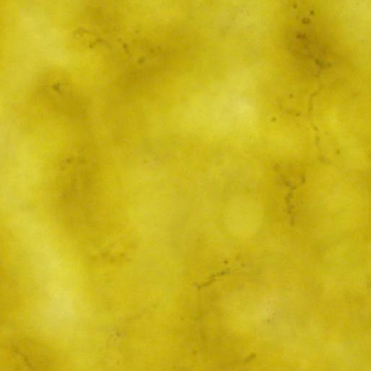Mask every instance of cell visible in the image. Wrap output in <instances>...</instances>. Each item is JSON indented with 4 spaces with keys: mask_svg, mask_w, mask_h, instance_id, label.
<instances>
[{
    "mask_svg": "<svg viewBox=\"0 0 371 371\" xmlns=\"http://www.w3.org/2000/svg\"><path fill=\"white\" fill-rule=\"evenodd\" d=\"M256 355H255L254 354V355H252L251 356H250V357H248V358L247 359H246V360H244V362H246V363H247V362L251 361V360H253V359L256 358Z\"/></svg>",
    "mask_w": 371,
    "mask_h": 371,
    "instance_id": "6da1fadb",
    "label": "cell"
}]
</instances>
